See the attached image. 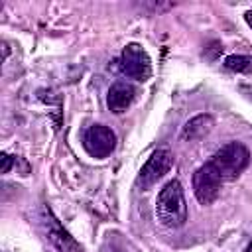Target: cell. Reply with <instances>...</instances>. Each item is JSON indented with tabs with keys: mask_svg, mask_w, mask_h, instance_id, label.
<instances>
[{
	"mask_svg": "<svg viewBox=\"0 0 252 252\" xmlns=\"http://www.w3.org/2000/svg\"><path fill=\"white\" fill-rule=\"evenodd\" d=\"M244 18H246V24L252 28V10H250V12H246V14H244Z\"/></svg>",
	"mask_w": 252,
	"mask_h": 252,
	"instance_id": "cell-13",
	"label": "cell"
},
{
	"mask_svg": "<svg viewBox=\"0 0 252 252\" xmlns=\"http://www.w3.org/2000/svg\"><path fill=\"white\" fill-rule=\"evenodd\" d=\"M171 165H173V154H171L167 148L156 150V152L148 158V161L142 165V169H140V173H138V177H136V185H138L142 191L150 189L154 183H158V181L171 169Z\"/></svg>",
	"mask_w": 252,
	"mask_h": 252,
	"instance_id": "cell-4",
	"label": "cell"
},
{
	"mask_svg": "<svg viewBox=\"0 0 252 252\" xmlns=\"http://www.w3.org/2000/svg\"><path fill=\"white\" fill-rule=\"evenodd\" d=\"M118 67L128 79H134V81H140V83L148 81L150 75H152L150 55L146 53V49L140 43H128L122 49L120 59H118Z\"/></svg>",
	"mask_w": 252,
	"mask_h": 252,
	"instance_id": "cell-3",
	"label": "cell"
},
{
	"mask_svg": "<svg viewBox=\"0 0 252 252\" xmlns=\"http://www.w3.org/2000/svg\"><path fill=\"white\" fill-rule=\"evenodd\" d=\"M222 181L236 179L250 163V152L242 142H228L217 150L209 161Z\"/></svg>",
	"mask_w": 252,
	"mask_h": 252,
	"instance_id": "cell-2",
	"label": "cell"
},
{
	"mask_svg": "<svg viewBox=\"0 0 252 252\" xmlns=\"http://www.w3.org/2000/svg\"><path fill=\"white\" fill-rule=\"evenodd\" d=\"M14 161H16V159H14L10 154L2 152V154H0V171H2V173H8V171L12 169V165H14Z\"/></svg>",
	"mask_w": 252,
	"mask_h": 252,
	"instance_id": "cell-11",
	"label": "cell"
},
{
	"mask_svg": "<svg viewBox=\"0 0 252 252\" xmlns=\"http://www.w3.org/2000/svg\"><path fill=\"white\" fill-rule=\"evenodd\" d=\"M83 146H85L89 156L102 159V158H106V156H110L114 152L116 134L104 124H93L83 134Z\"/></svg>",
	"mask_w": 252,
	"mask_h": 252,
	"instance_id": "cell-5",
	"label": "cell"
},
{
	"mask_svg": "<svg viewBox=\"0 0 252 252\" xmlns=\"http://www.w3.org/2000/svg\"><path fill=\"white\" fill-rule=\"evenodd\" d=\"M156 215L158 220L167 228H179L187 220V203L183 187L177 179L167 181L156 199Z\"/></svg>",
	"mask_w": 252,
	"mask_h": 252,
	"instance_id": "cell-1",
	"label": "cell"
},
{
	"mask_svg": "<svg viewBox=\"0 0 252 252\" xmlns=\"http://www.w3.org/2000/svg\"><path fill=\"white\" fill-rule=\"evenodd\" d=\"M136 98V87L128 81H116L110 85L106 94V106L114 114H122L130 108V104Z\"/></svg>",
	"mask_w": 252,
	"mask_h": 252,
	"instance_id": "cell-7",
	"label": "cell"
},
{
	"mask_svg": "<svg viewBox=\"0 0 252 252\" xmlns=\"http://www.w3.org/2000/svg\"><path fill=\"white\" fill-rule=\"evenodd\" d=\"M47 238H49V242H51L59 252H81L79 242H77L59 222H55L53 219H51V224H49V228H47Z\"/></svg>",
	"mask_w": 252,
	"mask_h": 252,
	"instance_id": "cell-9",
	"label": "cell"
},
{
	"mask_svg": "<svg viewBox=\"0 0 252 252\" xmlns=\"http://www.w3.org/2000/svg\"><path fill=\"white\" fill-rule=\"evenodd\" d=\"M224 67L234 73H250L252 71V57L250 55H228L224 59Z\"/></svg>",
	"mask_w": 252,
	"mask_h": 252,
	"instance_id": "cell-10",
	"label": "cell"
},
{
	"mask_svg": "<svg viewBox=\"0 0 252 252\" xmlns=\"http://www.w3.org/2000/svg\"><path fill=\"white\" fill-rule=\"evenodd\" d=\"M8 53H10V47H8V41H2V61H6V57H8Z\"/></svg>",
	"mask_w": 252,
	"mask_h": 252,
	"instance_id": "cell-12",
	"label": "cell"
},
{
	"mask_svg": "<svg viewBox=\"0 0 252 252\" xmlns=\"http://www.w3.org/2000/svg\"><path fill=\"white\" fill-rule=\"evenodd\" d=\"M220 175L215 171V167L207 161L193 173V193L201 205H211L219 193H220Z\"/></svg>",
	"mask_w": 252,
	"mask_h": 252,
	"instance_id": "cell-6",
	"label": "cell"
},
{
	"mask_svg": "<svg viewBox=\"0 0 252 252\" xmlns=\"http://www.w3.org/2000/svg\"><path fill=\"white\" fill-rule=\"evenodd\" d=\"M213 126H215V118H213L211 114H207V112L195 114V116H191V118L183 124L179 138H181V142H195V140H201V138H205V136L213 130Z\"/></svg>",
	"mask_w": 252,
	"mask_h": 252,
	"instance_id": "cell-8",
	"label": "cell"
}]
</instances>
